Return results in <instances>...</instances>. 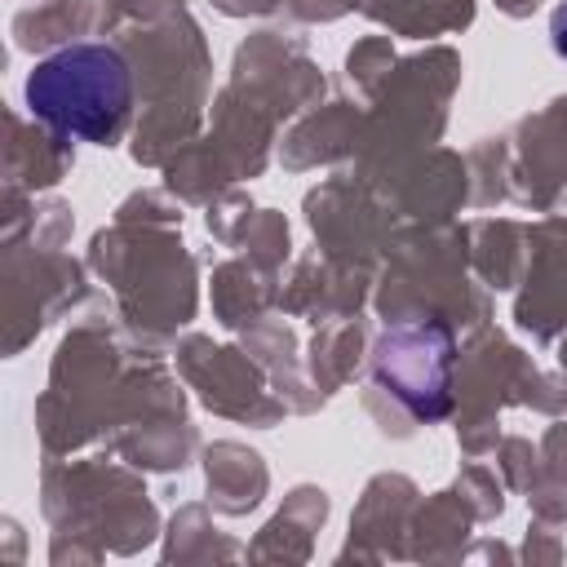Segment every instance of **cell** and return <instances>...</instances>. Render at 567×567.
I'll use <instances>...</instances> for the list:
<instances>
[{
	"label": "cell",
	"mask_w": 567,
	"mask_h": 567,
	"mask_svg": "<svg viewBox=\"0 0 567 567\" xmlns=\"http://www.w3.org/2000/svg\"><path fill=\"white\" fill-rule=\"evenodd\" d=\"M434 337V323H416V328H399L381 341L377 350V372L381 381L416 412V416H439L447 408V363H452V337L443 346L425 354Z\"/></svg>",
	"instance_id": "cell-2"
},
{
	"label": "cell",
	"mask_w": 567,
	"mask_h": 567,
	"mask_svg": "<svg viewBox=\"0 0 567 567\" xmlns=\"http://www.w3.org/2000/svg\"><path fill=\"white\" fill-rule=\"evenodd\" d=\"M554 49L567 58V9H558V13H554Z\"/></svg>",
	"instance_id": "cell-3"
},
{
	"label": "cell",
	"mask_w": 567,
	"mask_h": 567,
	"mask_svg": "<svg viewBox=\"0 0 567 567\" xmlns=\"http://www.w3.org/2000/svg\"><path fill=\"white\" fill-rule=\"evenodd\" d=\"M133 102L128 62L111 44H71L35 62L27 75V106L62 137L111 142Z\"/></svg>",
	"instance_id": "cell-1"
}]
</instances>
